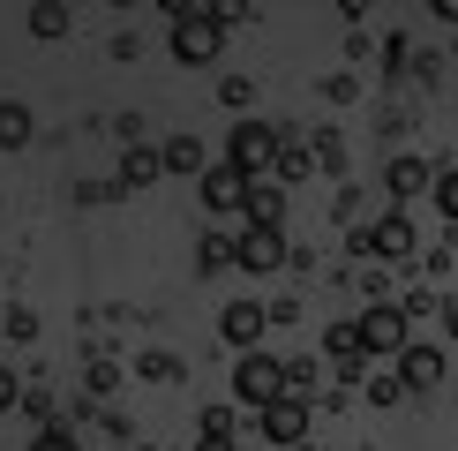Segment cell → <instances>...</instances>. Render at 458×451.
I'll return each mask as SVG.
<instances>
[{"label":"cell","instance_id":"7c38bea8","mask_svg":"<svg viewBox=\"0 0 458 451\" xmlns=\"http://www.w3.org/2000/svg\"><path fill=\"white\" fill-rule=\"evenodd\" d=\"M158 174H165V166H158V150H150V143H128V150H121V196H136V188H150Z\"/></svg>","mask_w":458,"mask_h":451},{"label":"cell","instance_id":"8992f818","mask_svg":"<svg viewBox=\"0 0 458 451\" xmlns=\"http://www.w3.org/2000/svg\"><path fill=\"white\" fill-rule=\"evenodd\" d=\"M360 331V353H398L406 346V316H398V301H369V316H353Z\"/></svg>","mask_w":458,"mask_h":451},{"label":"cell","instance_id":"2e32d148","mask_svg":"<svg viewBox=\"0 0 458 451\" xmlns=\"http://www.w3.org/2000/svg\"><path fill=\"white\" fill-rule=\"evenodd\" d=\"M23 143H30V106L0 98V150H23Z\"/></svg>","mask_w":458,"mask_h":451},{"label":"cell","instance_id":"e0dca14e","mask_svg":"<svg viewBox=\"0 0 458 451\" xmlns=\"http://www.w3.org/2000/svg\"><path fill=\"white\" fill-rule=\"evenodd\" d=\"M285 369V391H293V399H309V391L323 384V362H316V353H293V362H278Z\"/></svg>","mask_w":458,"mask_h":451},{"label":"cell","instance_id":"3957f363","mask_svg":"<svg viewBox=\"0 0 458 451\" xmlns=\"http://www.w3.org/2000/svg\"><path fill=\"white\" fill-rule=\"evenodd\" d=\"M278 158V128L271 121H233V136H225V166H233L241 181H263Z\"/></svg>","mask_w":458,"mask_h":451},{"label":"cell","instance_id":"5bb4252c","mask_svg":"<svg viewBox=\"0 0 458 451\" xmlns=\"http://www.w3.org/2000/svg\"><path fill=\"white\" fill-rule=\"evenodd\" d=\"M428 181H436V158H391V166H384V188H391V196H421Z\"/></svg>","mask_w":458,"mask_h":451},{"label":"cell","instance_id":"f1b7e54d","mask_svg":"<svg viewBox=\"0 0 458 451\" xmlns=\"http://www.w3.org/2000/svg\"><path fill=\"white\" fill-rule=\"evenodd\" d=\"M8 338H38V316L30 309H8Z\"/></svg>","mask_w":458,"mask_h":451},{"label":"cell","instance_id":"83f0119b","mask_svg":"<svg viewBox=\"0 0 458 451\" xmlns=\"http://www.w3.org/2000/svg\"><path fill=\"white\" fill-rule=\"evenodd\" d=\"M203 437H233V406H203Z\"/></svg>","mask_w":458,"mask_h":451},{"label":"cell","instance_id":"484cf974","mask_svg":"<svg viewBox=\"0 0 458 451\" xmlns=\"http://www.w3.org/2000/svg\"><path fill=\"white\" fill-rule=\"evenodd\" d=\"M406 391H398V376H369V406H398Z\"/></svg>","mask_w":458,"mask_h":451},{"label":"cell","instance_id":"d4e9b609","mask_svg":"<svg viewBox=\"0 0 458 451\" xmlns=\"http://www.w3.org/2000/svg\"><path fill=\"white\" fill-rule=\"evenodd\" d=\"M248 98H256V83H248V75H225V83H218V106H233V113H241Z\"/></svg>","mask_w":458,"mask_h":451},{"label":"cell","instance_id":"ac0fdd59","mask_svg":"<svg viewBox=\"0 0 458 451\" xmlns=\"http://www.w3.org/2000/svg\"><path fill=\"white\" fill-rule=\"evenodd\" d=\"M225 263H233V241H225V234H203V241H196V271H225Z\"/></svg>","mask_w":458,"mask_h":451},{"label":"cell","instance_id":"1f68e13d","mask_svg":"<svg viewBox=\"0 0 458 451\" xmlns=\"http://www.w3.org/2000/svg\"><path fill=\"white\" fill-rule=\"evenodd\" d=\"M0 271H8V263H0Z\"/></svg>","mask_w":458,"mask_h":451},{"label":"cell","instance_id":"7402d4cb","mask_svg":"<svg viewBox=\"0 0 458 451\" xmlns=\"http://www.w3.org/2000/svg\"><path fill=\"white\" fill-rule=\"evenodd\" d=\"M323 98H331V106H353V98H360V75H353V68L323 75Z\"/></svg>","mask_w":458,"mask_h":451},{"label":"cell","instance_id":"5b68a950","mask_svg":"<svg viewBox=\"0 0 458 451\" xmlns=\"http://www.w3.org/2000/svg\"><path fill=\"white\" fill-rule=\"evenodd\" d=\"M444 384V346H398V391H406V399H428V391Z\"/></svg>","mask_w":458,"mask_h":451},{"label":"cell","instance_id":"277c9868","mask_svg":"<svg viewBox=\"0 0 458 451\" xmlns=\"http://www.w3.org/2000/svg\"><path fill=\"white\" fill-rule=\"evenodd\" d=\"M233 399H241V406H271V399H285V369L271 362V353H241V369H233Z\"/></svg>","mask_w":458,"mask_h":451},{"label":"cell","instance_id":"cb8c5ba5","mask_svg":"<svg viewBox=\"0 0 458 451\" xmlns=\"http://www.w3.org/2000/svg\"><path fill=\"white\" fill-rule=\"evenodd\" d=\"M30 451H83V437H75V429H61V421H53V429H38V444Z\"/></svg>","mask_w":458,"mask_h":451},{"label":"cell","instance_id":"9a60e30c","mask_svg":"<svg viewBox=\"0 0 458 451\" xmlns=\"http://www.w3.org/2000/svg\"><path fill=\"white\" fill-rule=\"evenodd\" d=\"M158 166H165V174H196V181H203V166H211V158H203L196 136H174V143L158 150Z\"/></svg>","mask_w":458,"mask_h":451},{"label":"cell","instance_id":"603a6c76","mask_svg":"<svg viewBox=\"0 0 458 451\" xmlns=\"http://www.w3.org/2000/svg\"><path fill=\"white\" fill-rule=\"evenodd\" d=\"M136 376H150V384H174V376H181V362H174V353H143V362H136Z\"/></svg>","mask_w":458,"mask_h":451},{"label":"cell","instance_id":"30bf717a","mask_svg":"<svg viewBox=\"0 0 458 451\" xmlns=\"http://www.w3.org/2000/svg\"><path fill=\"white\" fill-rule=\"evenodd\" d=\"M241 196H248V181H241L225 158H218V166H203V203H211L218 218H233V211H241Z\"/></svg>","mask_w":458,"mask_h":451},{"label":"cell","instance_id":"7a4b0ae2","mask_svg":"<svg viewBox=\"0 0 458 451\" xmlns=\"http://www.w3.org/2000/svg\"><path fill=\"white\" fill-rule=\"evenodd\" d=\"M346 249L369 256V263H398V256H413V218L406 211H384L369 226H346Z\"/></svg>","mask_w":458,"mask_h":451},{"label":"cell","instance_id":"f546056e","mask_svg":"<svg viewBox=\"0 0 458 451\" xmlns=\"http://www.w3.org/2000/svg\"><path fill=\"white\" fill-rule=\"evenodd\" d=\"M8 406H23V384H15V376L0 369V413H8Z\"/></svg>","mask_w":458,"mask_h":451},{"label":"cell","instance_id":"4fadbf2b","mask_svg":"<svg viewBox=\"0 0 458 451\" xmlns=\"http://www.w3.org/2000/svg\"><path fill=\"white\" fill-rule=\"evenodd\" d=\"M241 211H248V226H278V218H285V188H278V181H248Z\"/></svg>","mask_w":458,"mask_h":451},{"label":"cell","instance_id":"d6986e66","mask_svg":"<svg viewBox=\"0 0 458 451\" xmlns=\"http://www.w3.org/2000/svg\"><path fill=\"white\" fill-rule=\"evenodd\" d=\"M30 30H38V38H68V8H53V0H38V8H30Z\"/></svg>","mask_w":458,"mask_h":451},{"label":"cell","instance_id":"8fae6325","mask_svg":"<svg viewBox=\"0 0 458 451\" xmlns=\"http://www.w3.org/2000/svg\"><path fill=\"white\" fill-rule=\"evenodd\" d=\"M323 353L338 362V384H360V362H369V353H360V331H353V316L323 331Z\"/></svg>","mask_w":458,"mask_h":451},{"label":"cell","instance_id":"ba28073f","mask_svg":"<svg viewBox=\"0 0 458 451\" xmlns=\"http://www.w3.org/2000/svg\"><path fill=\"white\" fill-rule=\"evenodd\" d=\"M285 256H293V249H285V234H278V226H248V234L233 241V263H241V271H278V263Z\"/></svg>","mask_w":458,"mask_h":451},{"label":"cell","instance_id":"52a82bcc","mask_svg":"<svg viewBox=\"0 0 458 451\" xmlns=\"http://www.w3.org/2000/svg\"><path fill=\"white\" fill-rule=\"evenodd\" d=\"M256 429H263L271 444H285V451H293L301 437H309V399H293V391H285V399L256 406Z\"/></svg>","mask_w":458,"mask_h":451},{"label":"cell","instance_id":"6da1fadb","mask_svg":"<svg viewBox=\"0 0 458 451\" xmlns=\"http://www.w3.org/2000/svg\"><path fill=\"white\" fill-rule=\"evenodd\" d=\"M218 53H225V23L211 8H181L174 0V61L181 68H211Z\"/></svg>","mask_w":458,"mask_h":451},{"label":"cell","instance_id":"4316f807","mask_svg":"<svg viewBox=\"0 0 458 451\" xmlns=\"http://www.w3.org/2000/svg\"><path fill=\"white\" fill-rule=\"evenodd\" d=\"M23 413H38V421L53 429V413H61V399H53V391H23Z\"/></svg>","mask_w":458,"mask_h":451},{"label":"cell","instance_id":"ffe728a7","mask_svg":"<svg viewBox=\"0 0 458 451\" xmlns=\"http://www.w3.org/2000/svg\"><path fill=\"white\" fill-rule=\"evenodd\" d=\"M458 211V174H451V158H436V218H451Z\"/></svg>","mask_w":458,"mask_h":451},{"label":"cell","instance_id":"4dcf8cb0","mask_svg":"<svg viewBox=\"0 0 458 451\" xmlns=\"http://www.w3.org/2000/svg\"><path fill=\"white\" fill-rule=\"evenodd\" d=\"M196 451H233V437H203V444H196Z\"/></svg>","mask_w":458,"mask_h":451},{"label":"cell","instance_id":"44dd1931","mask_svg":"<svg viewBox=\"0 0 458 451\" xmlns=\"http://www.w3.org/2000/svg\"><path fill=\"white\" fill-rule=\"evenodd\" d=\"M309 166H323V174H346V143H338L331 128H323V136H316V158H309Z\"/></svg>","mask_w":458,"mask_h":451},{"label":"cell","instance_id":"9c48e42d","mask_svg":"<svg viewBox=\"0 0 458 451\" xmlns=\"http://www.w3.org/2000/svg\"><path fill=\"white\" fill-rule=\"evenodd\" d=\"M263 324H271V316H263V301H225V316H218V331L233 338L241 353H256V338H263Z\"/></svg>","mask_w":458,"mask_h":451}]
</instances>
